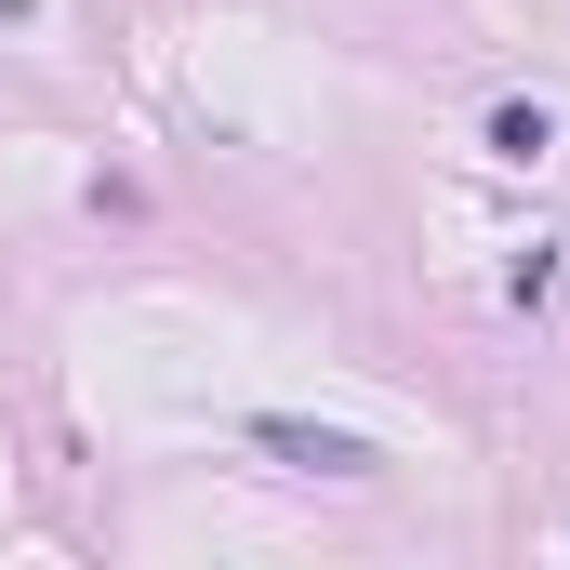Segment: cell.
Returning <instances> with one entry per match:
<instances>
[{
    "label": "cell",
    "mask_w": 570,
    "mask_h": 570,
    "mask_svg": "<svg viewBox=\"0 0 570 570\" xmlns=\"http://www.w3.org/2000/svg\"><path fill=\"white\" fill-rule=\"evenodd\" d=\"M491 159H518V173H531V159H558V107H531V94H518V107H491Z\"/></svg>",
    "instance_id": "cell-2"
},
{
    "label": "cell",
    "mask_w": 570,
    "mask_h": 570,
    "mask_svg": "<svg viewBox=\"0 0 570 570\" xmlns=\"http://www.w3.org/2000/svg\"><path fill=\"white\" fill-rule=\"evenodd\" d=\"M27 13H40V0H0V27H27Z\"/></svg>",
    "instance_id": "cell-4"
},
{
    "label": "cell",
    "mask_w": 570,
    "mask_h": 570,
    "mask_svg": "<svg viewBox=\"0 0 570 570\" xmlns=\"http://www.w3.org/2000/svg\"><path fill=\"white\" fill-rule=\"evenodd\" d=\"M544 292H558V239H531V253L504 266V305H544Z\"/></svg>",
    "instance_id": "cell-3"
},
{
    "label": "cell",
    "mask_w": 570,
    "mask_h": 570,
    "mask_svg": "<svg viewBox=\"0 0 570 570\" xmlns=\"http://www.w3.org/2000/svg\"><path fill=\"white\" fill-rule=\"evenodd\" d=\"M253 451H279V464H305V478H372V464H385L372 438H345V425H305V412H266V425H253Z\"/></svg>",
    "instance_id": "cell-1"
}]
</instances>
